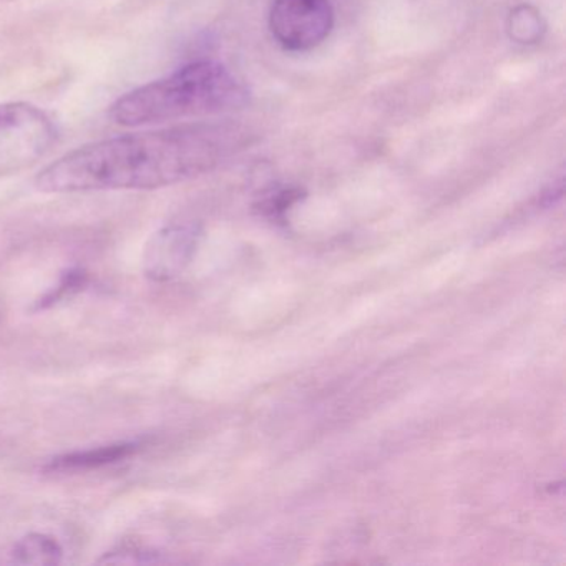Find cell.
I'll list each match as a JSON object with an SVG mask.
<instances>
[{
    "instance_id": "obj_1",
    "label": "cell",
    "mask_w": 566,
    "mask_h": 566,
    "mask_svg": "<svg viewBox=\"0 0 566 566\" xmlns=\"http://www.w3.org/2000/svg\"><path fill=\"white\" fill-rule=\"evenodd\" d=\"M250 128L233 120L195 122L94 142L39 171L44 193L157 190L200 177L251 144Z\"/></svg>"
},
{
    "instance_id": "obj_2",
    "label": "cell",
    "mask_w": 566,
    "mask_h": 566,
    "mask_svg": "<svg viewBox=\"0 0 566 566\" xmlns=\"http://www.w3.org/2000/svg\"><path fill=\"white\" fill-rule=\"evenodd\" d=\"M248 102L250 92L230 69L218 62H193L122 95L111 107V118L122 127H145L227 114Z\"/></svg>"
},
{
    "instance_id": "obj_3",
    "label": "cell",
    "mask_w": 566,
    "mask_h": 566,
    "mask_svg": "<svg viewBox=\"0 0 566 566\" xmlns=\"http://www.w3.org/2000/svg\"><path fill=\"white\" fill-rule=\"evenodd\" d=\"M57 140L54 122L25 102L0 104V175L38 164Z\"/></svg>"
},
{
    "instance_id": "obj_4",
    "label": "cell",
    "mask_w": 566,
    "mask_h": 566,
    "mask_svg": "<svg viewBox=\"0 0 566 566\" xmlns=\"http://www.w3.org/2000/svg\"><path fill=\"white\" fill-rule=\"evenodd\" d=\"M333 28L331 0H274L271 6V34L286 51H313L329 38Z\"/></svg>"
},
{
    "instance_id": "obj_5",
    "label": "cell",
    "mask_w": 566,
    "mask_h": 566,
    "mask_svg": "<svg viewBox=\"0 0 566 566\" xmlns=\"http://www.w3.org/2000/svg\"><path fill=\"white\" fill-rule=\"evenodd\" d=\"M193 231L188 227H165L148 240L144 251V271L150 280L177 276L193 248Z\"/></svg>"
},
{
    "instance_id": "obj_6",
    "label": "cell",
    "mask_w": 566,
    "mask_h": 566,
    "mask_svg": "<svg viewBox=\"0 0 566 566\" xmlns=\"http://www.w3.org/2000/svg\"><path fill=\"white\" fill-rule=\"evenodd\" d=\"M138 449H140V443L124 442L84 450V452L65 453V455L51 460L45 469L49 472H81V470L84 472V470L98 469V467L130 459Z\"/></svg>"
},
{
    "instance_id": "obj_7",
    "label": "cell",
    "mask_w": 566,
    "mask_h": 566,
    "mask_svg": "<svg viewBox=\"0 0 566 566\" xmlns=\"http://www.w3.org/2000/svg\"><path fill=\"white\" fill-rule=\"evenodd\" d=\"M12 563L18 565H59L64 556L61 543L44 533H29L12 548Z\"/></svg>"
},
{
    "instance_id": "obj_8",
    "label": "cell",
    "mask_w": 566,
    "mask_h": 566,
    "mask_svg": "<svg viewBox=\"0 0 566 566\" xmlns=\"http://www.w3.org/2000/svg\"><path fill=\"white\" fill-rule=\"evenodd\" d=\"M506 31H509L510 39L516 44H538L546 32L545 19H543L542 12L533 6H518L510 12Z\"/></svg>"
},
{
    "instance_id": "obj_9",
    "label": "cell",
    "mask_w": 566,
    "mask_h": 566,
    "mask_svg": "<svg viewBox=\"0 0 566 566\" xmlns=\"http://www.w3.org/2000/svg\"><path fill=\"white\" fill-rule=\"evenodd\" d=\"M165 558L155 549L144 548V546H122L114 552L105 553L104 558L98 563H125V565H151V563H164Z\"/></svg>"
}]
</instances>
